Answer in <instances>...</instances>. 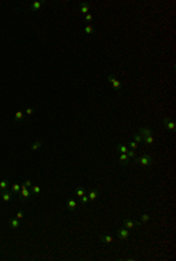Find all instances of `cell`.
Masks as SVG:
<instances>
[{
  "instance_id": "cell-1",
  "label": "cell",
  "mask_w": 176,
  "mask_h": 261,
  "mask_svg": "<svg viewBox=\"0 0 176 261\" xmlns=\"http://www.w3.org/2000/svg\"><path fill=\"white\" fill-rule=\"evenodd\" d=\"M134 160H135V163L141 164V165H143V166H149V165L153 164V158H151L149 155H142V156H140V157H137V158L135 157Z\"/></svg>"
},
{
  "instance_id": "cell-2",
  "label": "cell",
  "mask_w": 176,
  "mask_h": 261,
  "mask_svg": "<svg viewBox=\"0 0 176 261\" xmlns=\"http://www.w3.org/2000/svg\"><path fill=\"white\" fill-rule=\"evenodd\" d=\"M122 226L127 228V230H133L135 227H139L141 226V222L140 221H135V220H130V219H125L122 221Z\"/></svg>"
},
{
  "instance_id": "cell-3",
  "label": "cell",
  "mask_w": 176,
  "mask_h": 261,
  "mask_svg": "<svg viewBox=\"0 0 176 261\" xmlns=\"http://www.w3.org/2000/svg\"><path fill=\"white\" fill-rule=\"evenodd\" d=\"M116 233H117V238H119L120 240H127L128 238H129V234H130L129 230H127V228H125V227L119 228Z\"/></svg>"
},
{
  "instance_id": "cell-4",
  "label": "cell",
  "mask_w": 176,
  "mask_h": 261,
  "mask_svg": "<svg viewBox=\"0 0 176 261\" xmlns=\"http://www.w3.org/2000/svg\"><path fill=\"white\" fill-rule=\"evenodd\" d=\"M107 79H108V81L112 83V86H113V88L115 89V90H120L122 87V83L120 82L119 80H116L115 79V76L113 75V74H110V75L107 76Z\"/></svg>"
},
{
  "instance_id": "cell-5",
  "label": "cell",
  "mask_w": 176,
  "mask_h": 261,
  "mask_svg": "<svg viewBox=\"0 0 176 261\" xmlns=\"http://www.w3.org/2000/svg\"><path fill=\"white\" fill-rule=\"evenodd\" d=\"M19 197L21 200H27L31 198V191L28 190L25 185H21V190H20V193H19Z\"/></svg>"
},
{
  "instance_id": "cell-6",
  "label": "cell",
  "mask_w": 176,
  "mask_h": 261,
  "mask_svg": "<svg viewBox=\"0 0 176 261\" xmlns=\"http://www.w3.org/2000/svg\"><path fill=\"white\" fill-rule=\"evenodd\" d=\"M163 125L169 131H174L175 130V122L170 120V118H163Z\"/></svg>"
},
{
  "instance_id": "cell-7",
  "label": "cell",
  "mask_w": 176,
  "mask_h": 261,
  "mask_svg": "<svg viewBox=\"0 0 176 261\" xmlns=\"http://www.w3.org/2000/svg\"><path fill=\"white\" fill-rule=\"evenodd\" d=\"M137 133H140L141 136H153V133H154V131L151 130V129H149V128H140L139 130H137Z\"/></svg>"
},
{
  "instance_id": "cell-8",
  "label": "cell",
  "mask_w": 176,
  "mask_h": 261,
  "mask_svg": "<svg viewBox=\"0 0 176 261\" xmlns=\"http://www.w3.org/2000/svg\"><path fill=\"white\" fill-rule=\"evenodd\" d=\"M89 7H90V5L88 2H80V11H81L82 14H88Z\"/></svg>"
},
{
  "instance_id": "cell-9",
  "label": "cell",
  "mask_w": 176,
  "mask_h": 261,
  "mask_svg": "<svg viewBox=\"0 0 176 261\" xmlns=\"http://www.w3.org/2000/svg\"><path fill=\"white\" fill-rule=\"evenodd\" d=\"M101 241L103 243H106V245H108V243H112L113 242V237L112 235H109V234H103L101 238Z\"/></svg>"
},
{
  "instance_id": "cell-10",
  "label": "cell",
  "mask_w": 176,
  "mask_h": 261,
  "mask_svg": "<svg viewBox=\"0 0 176 261\" xmlns=\"http://www.w3.org/2000/svg\"><path fill=\"white\" fill-rule=\"evenodd\" d=\"M119 162H120V164H121V165H127V164H128V162H129V158H128L127 153H121V155H120V157H119Z\"/></svg>"
},
{
  "instance_id": "cell-11",
  "label": "cell",
  "mask_w": 176,
  "mask_h": 261,
  "mask_svg": "<svg viewBox=\"0 0 176 261\" xmlns=\"http://www.w3.org/2000/svg\"><path fill=\"white\" fill-rule=\"evenodd\" d=\"M42 4H44V1H34V2L31 5V9L33 11V12H35V11H38V9H40V7L42 6Z\"/></svg>"
},
{
  "instance_id": "cell-12",
  "label": "cell",
  "mask_w": 176,
  "mask_h": 261,
  "mask_svg": "<svg viewBox=\"0 0 176 261\" xmlns=\"http://www.w3.org/2000/svg\"><path fill=\"white\" fill-rule=\"evenodd\" d=\"M98 196H99V192H98V190H90L89 193H88V198H89V200L94 201V200L98 198Z\"/></svg>"
},
{
  "instance_id": "cell-13",
  "label": "cell",
  "mask_w": 176,
  "mask_h": 261,
  "mask_svg": "<svg viewBox=\"0 0 176 261\" xmlns=\"http://www.w3.org/2000/svg\"><path fill=\"white\" fill-rule=\"evenodd\" d=\"M1 198H2V200H4L5 203H8V201L12 200V195L9 192H7V191H5L4 193L1 195Z\"/></svg>"
},
{
  "instance_id": "cell-14",
  "label": "cell",
  "mask_w": 176,
  "mask_h": 261,
  "mask_svg": "<svg viewBox=\"0 0 176 261\" xmlns=\"http://www.w3.org/2000/svg\"><path fill=\"white\" fill-rule=\"evenodd\" d=\"M128 150H129V149H128L126 145H123V144H117V146H116V151L117 152H120V153H127V151Z\"/></svg>"
},
{
  "instance_id": "cell-15",
  "label": "cell",
  "mask_w": 176,
  "mask_h": 261,
  "mask_svg": "<svg viewBox=\"0 0 176 261\" xmlns=\"http://www.w3.org/2000/svg\"><path fill=\"white\" fill-rule=\"evenodd\" d=\"M77 206V204H76V201L75 200H73V199H71L69 201H68V204H67V207H68V210H71V211H73V210H75V207Z\"/></svg>"
},
{
  "instance_id": "cell-16",
  "label": "cell",
  "mask_w": 176,
  "mask_h": 261,
  "mask_svg": "<svg viewBox=\"0 0 176 261\" xmlns=\"http://www.w3.org/2000/svg\"><path fill=\"white\" fill-rule=\"evenodd\" d=\"M19 225H20V222H19V219H17V218H14L9 221V226L12 228H17V227H19Z\"/></svg>"
},
{
  "instance_id": "cell-17",
  "label": "cell",
  "mask_w": 176,
  "mask_h": 261,
  "mask_svg": "<svg viewBox=\"0 0 176 261\" xmlns=\"http://www.w3.org/2000/svg\"><path fill=\"white\" fill-rule=\"evenodd\" d=\"M20 190H21V186L19 185V184H13L12 185V192H13V195H19Z\"/></svg>"
},
{
  "instance_id": "cell-18",
  "label": "cell",
  "mask_w": 176,
  "mask_h": 261,
  "mask_svg": "<svg viewBox=\"0 0 176 261\" xmlns=\"http://www.w3.org/2000/svg\"><path fill=\"white\" fill-rule=\"evenodd\" d=\"M142 139H143V136H141L140 133L135 132L134 135H133V141L136 142V143H141V142H142Z\"/></svg>"
},
{
  "instance_id": "cell-19",
  "label": "cell",
  "mask_w": 176,
  "mask_h": 261,
  "mask_svg": "<svg viewBox=\"0 0 176 261\" xmlns=\"http://www.w3.org/2000/svg\"><path fill=\"white\" fill-rule=\"evenodd\" d=\"M142 142H143L145 144H153L154 138H153V136H145L143 139H142Z\"/></svg>"
},
{
  "instance_id": "cell-20",
  "label": "cell",
  "mask_w": 176,
  "mask_h": 261,
  "mask_svg": "<svg viewBox=\"0 0 176 261\" xmlns=\"http://www.w3.org/2000/svg\"><path fill=\"white\" fill-rule=\"evenodd\" d=\"M83 195H85V189H83V187H81V186H79V187L76 189L75 196H76V197H79V198H81Z\"/></svg>"
},
{
  "instance_id": "cell-21",
  "label": "cell",
  "mask_w": 176,
  "mask_h": 261,
  "mask_svg": "<svg viewBox=\"0 0 176 261\" xmlns=\"http://www.w3.org/2000/svg\"><path fill=\"white\" fill-rule=\"evenodd\" d=\"M41 145H42V143H41L40 141H35L34 142V144H33V145H32V150L33 151H35V150H39V149H40L41 148Z\"/></svg>"
},
{
  "instance_id": "cell-22",
  "label": "cell",
  "mask_w": 176,
  "mask_h": 261,
  "mask_svg": "<svg viewBox=\"0 0 176 261\" xmlns=\"http://www.w3.org/2000/svg\"><path fill=\"white\" fill-rule=\"evenodd\" d=\"M137 143L136 142H134L133 139L131 141H129V143H128V149H130V150H135V149H137Z\"/></svg>"
},
{
  "instance_id": "cell-23",
  "label": "cell",
  "mask_w": 176,
  "mask_h": 261,
  "mask_svg": "<svg viewBox=\"0 0 176 261\" xmlns=\"http://www.w3.org/2000/svg\"><path fill=\"white\" fill-rule=\"evenodd\" d=\"M7 187H8V183L6 180H1L0 181V190L2 191H6L7 190Z\"/></svg>"
},
{
  "instance_id": "cell-24",
  "label": "cell",
  "mask_w": 176,
  "mask_h": 261,
  "mask_svg": "<svg viewBox=\"0 0 176 261\" xmlns=\"http://www.w3.org/2000/svg\"><path fill=\"white\" fill-rule=\"evenodd\" d=\"M149 219H150V216H149L148 213H143V214H141V222H147Z\"/></svg>"
},
{
  "instance_id": "cell-25",
  "label": "cell",
  "mask_w": 176,
  "mask_h": 261,
  "mask_svg": "<svg viewBox=\"0 0 176 261\" xmlns=\"http://www.w3.org/2000/svg\"><path fill=\"white\" fill-rule=\"evenodd\" d=\"M94 32V27L92 26V25H88V26L85 27V33L86 34H92Z\"/></svg>"
},
{
  "instance_id": "cell-26",
  "label": "cell",
  "mask_w": 176,
  "mask_h": 261,
  "mask_svg": "<svg viewBox=\"0 0 176 261\" xmlns=\"http://www.w3.org/2000/svg\"><path fill=\"white\" fill-rule=\"evenodd\" d=\"M80 199H81V204H82V205H87V204L89 203V198H88V196H86V195H83L81 198H80Z\"/></svg>"
},
{
  "instance_id": "cell-27",
  "label": "cell",
  "mask_w": 176,
  "mask_h": 261,
  "mask_svg": "<svg viewBox=\"0 0 176 261\" xmlns=\"http://www.w3.org/2000/svg\"><path fill=\"white\" fill-rule=\"evenodd\" d=\"M32 192H33V193H34V195H39V193H40L41 192V187L40 186H32Z\"/></svg>"
},
{
  "instance_id": "cell-28",
  "label": "cell",
  "mask_w": 176,
  "mask_h": 261,
  "mask_svg": "<svg viewBox=\"0 0 176 261\" xmlns=\"http://www.w3.org/2000/svg\"><path fill=\"white\" fill-rule=\"evenodd\" d=\"M23 117H24V114H23V111H17L15 112V120L17 121H20V120H23Z\"/></svg>"
},
{
  "instance_id": "cell-29",
  "label": "cell",
  "mask_w": 176,
  "mask_h": 261,
  "mask_svg": "<svg viewBox=\"0 0 176 261\" xmlns=\"http://www.w3.org/2000/svg\"><path fill=\"white\" fill-rule=\"evenodd\" d=\"M127 156H128V158H129V159H131V158L134 159V158H135V152L129 149V150L127 151Z\"/></svg>"
},
{
  "instance_id": "cell-30",
  "label": "cell",
  "mask_w": 176,
  "mask_h": 261,
  "mask_svg": "<svg viewBox=\"0 0 176 261\" xmlns=\"http://www.w3.org/2000/svg\"><path fill=\"white\" fill-rule=\"evenodd\" d=\"M93 14H90V13H88V14H86V17H85V20H86L87 22H90L92 20H93Z\"/></svg>"
},
{
  "instance_id": "cell-31",
  "label": "cell",
  "mask_w": 176,
  "mask_h": 261,
  "mask_svg": "<svg viewBox=\"0 0 176 261\" xmlns=\"http://www.w3.org/2000/svg\"><path fill=\"white\" fill-rule=\"evenodd\" d=\"M15 218H17V219H23V218H24V212H23V211H19V212L15 214Z\"/></svg>"
},
{
  "instance_id": "cell-32",
  "label": "cell",
  "mask_w": 176,
  "mask_h": 261,
  "mask_svg": "<svg viewBox=\"0 0 176 261\" xmlns=\"http://www.w3.org/2000/svg\"><path fill=\"white\" fill-rule=\"evenodd\" d=\"M23 185H25V186H26V187H32V186H33V185H32V181L29 180V179H27V180H25V183H24Z\"/></svg>"
},
{
  "instance_id": "cell-33",
  "label": "cell",
  "mask_w": 176,
  "mask_h": 261,
  "mask_svg": "<svg viewBox=\"0 0 176 261\" xmlns=\"http://www.w3.org/2000/svg\"><path fill=\"white\" fill-rule=\"evenodd\" d=\"M25 112H26L27 115H32V114L34 112V110H33L32 108H27V109H26V111H25Z\"/></svg>"
},
{
  "instance_id": "cell-34",
  "label": "cell",
  "mask_w": 176,
  "mask_h": 261,
  "mask_svg": "<svg viewBox=\"0 0 176 261\" xmlns=\"http://www.w3.org/2000/svg\"><path fill=\"white\" fill-rule=\"evenodd\" d=\"M0 196H1V193H0Z\"/></svg>"
}]
</instances>
